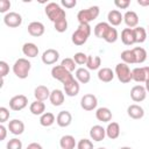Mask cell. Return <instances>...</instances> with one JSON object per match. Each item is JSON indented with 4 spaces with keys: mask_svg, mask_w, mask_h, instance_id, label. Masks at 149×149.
Instances as JSON below:
<instances>
[{
    "mask_svg": "<svg viewBox=\"0 0 149 149\" xmlns=\"http://www.w3.org/2000/svg\"><path fill=\"white\" fill-rule=\"evenodd\" d=\"M91 35V27L88 23H80L76 31L72 34V43L76 45H83Z\"/></svg>",
    "mask_w": 149,
    "mask_h": 149,
    "instance_id": "1",
    "label": "cell"
},
{
    "mask_svg": "<svg viewBox=\"0 0 149 149\" xmlns=\"http://www.w3.org/2000/svg\"><path fill=\"white\" fill-rule=\"evenodd\" d=\"M45 14L48 16V19L50 21H52L54 23L62 20V19H66V13L65 10L56 2H49L45 6Z\"/></svg>",
    "mask_w": 149,
    "mask_h": 149,
    "instance_id": "2",
    "label": "cell"
},
{
    "mask_svg": "<svg viewBox=\"0 0 149 149\" xmlns=\"http://www.w3.org/2000/svg\"><path fill=\"white\" fill-rule=\"evenodd\" d=\"M30 69H31V64L26 58H19L17 61H15L13 65V72L20 79H26L29 74Z\"/></svg>",
    "mask_w": 149,
    "mask_h": 149,
    "instance_id": "3",
    "label": "cell"
},
{
    "mask_svg": "<svg viewBox=\"0 0 149 149\" xmlns=\"http://www.w3.org/2000/svg\"><path fill=\"white\" fill-rule=\"evenodd\" d=\"M99 13H100V9L98 6H92V7H88L86 9L79 10L77 14V19H78L79 24L80 23H90L91 21L95 20L99 16Z\"/></svg>",
    "mask_w": 149,
    "mask_h": 149,
    "instance_id": "4",
    "label": "cell"
},
{
    "mask_svg": "<svg viewBox=\"0 0 149 149\" xmlns=\"http://www.w3.org/2000/svg\"><path fill=\"white\" fill-rule=\"evenodd\" d=\"M51 76H52V78L59 80L63 85H65V84H68L74 79L72 73L70 71H68L65 68H63L62 65H55L51 69Z\"/></svg>",
    "mask_w": 149,
    "mask_h": 149,
    "instance_id": "5",
    "label": "cell"
},
{
    "mask_svg": "<svg viewBox=\"0 0 149 149\" xmlns=\"http://www.w3.org/2000/svg\"><path fill=\"white\" fill-rule=\"evenodd\" d=\"M115 74L118 77V79L123 83V84H127L129 83L130 80H133V74H132V71L128 66V64L126 63H119L116 64L115 66Z\"/></svg>",
    "mask_w": 149,
    "mask_h": 149,
    "instance_id": "6",
    "label": "cell"
},
{
    "mask_svg": "<svg viewBox=\"0 0 149 149\" xmlns=\"http://www.w3.org/2000/svg\"><path fill=\"white\" fill-rule=\"evenodd\" d=\"M27 105H28V98L23 94L14 95L9 100V108L13 111H21V109L26 108Z\"/></svg>",
    "mask_w": 149,
    "mask_h": 149,
    "instance_id": "7",
    "label": "cell"
},
{
    "mask_svg": "<svg viewBox=\"0 0 149 149\" xmlns=\"http://www.w3.org/2000/svg\"><path fill=\"white\" fill-rule=\"evenodd\" d=\"M98 105V99L94 94L92 93H87L85 95H83V98L80 99V106L84 111H93Z\"/></svg>",
    "mask_w": 149,
    "mask_h": 149,
    "instance_id": "8",
    "label": "cell"
},
{
    "mask_svg": "<svg viewBox=\"0 0 149 149\" xmlns=\"http://www.w3.org/2000/svg\"><path fill=\"white\" fill-rule=\"evenodd\" d=\"M3 22L9 28H16L22 23V16L16 12H9L3 16Z\"/></svg>",
    "mask_w": 149,
    "mask_h": 149,
    "instance_id": "9",
    "label": "cell"
},
{
    "mask_svg": "<svg viewBox=\"0 0 149 149\" xmlns=\"http://www.w3.org/2000/svg\"><path fill=\"white\" fill-rule=\"evenodd\" d=\"M133 80L137 83H146L149 80V66H142V68H135L132 71Z\"/></svg>",
    "mask_w": 149,
    "mask_h": 149,
    "instance_id": "10",
    "label": "cell"
},
{
    "mask_svg": "<svg viewBox=\"0 0 149 149\" xmlns=\"http://www.w3.org/2000/svg\"><path fill=\"white\" fill-rule=\"evenodd\" d=\"M147 97V90L144 86L142 85H135L132 87L130 90V98L135 101V102H141L146 99Z\"/></svg>",
    "mask_w": 149,
    "mask_h": 149,
    "instance_id": "11",
    "label": "cell"
},
{
    "mask_svg": "<svg viewBox=\"0 0 149 149\" xmlns=\"http://www.w3.org/2000/svg\"><path fill=\"white\" fill-rule=\"evenodd\" d=\"M59 58V52L56 49H47L42 54V62L45 65H51L55 64Z\"/></svg>",
    "mask_w": 149,
    "mask_h": 149,
    "instance_id": "12",
    "label": "cell"
},
{
    "mask_svg": "<svg viewBox=\"0 0 149 149\" xmlns=\"http://www.w3.org/2000/svg\"><path fill=\"white\" fill-rule=\"evenodd\" d=\"M44 24L42 22H38V21H34V22H30L28 24V33L34 36V37H40L44 34Z\"/></svg>",
    "mask_w": 149,
    "mask_h": 149,
    "instance_id": "13",
    "label": "cell"
},
{
    "mask_svg": "<svg viewBox=\"0 0 149 149\" xmlns=\"http://www.w3.org/2000/svg\"><path fill=\"white\" fill-rule=\"evenodd\" d=\"M56 122L59 127H68L72 122V115L69 111H61L56 116Z\"/></svg>",
    "mask_w": 149,
    "mask_h": 149,
    "instance_id": "14",
    "label": "cell"
},
{
    "mask_svg": "<svg viewBox=\"0 0 149 149\" xmlns=\"http://www.w3.org/2000/svg\"><path fill=\"white\" fill-rule=\"evenodd\" d=\"M90 136L93 141L95 142H100L105 139L106 136V129L102 127V126H99V125H95L93 126L91 129H90Z\"/></svg>",
    "mask_w": 149,
    "mask_h": 149,
    "instance_id": "15",
    "label": "cell"
},
{
    "mask_svg": "<svg viewBox=\"0 0 149 149\" xmlns=\"http://www.w3.org/2000/svg\"><path fill=\"white\" fill-rule=\"evenodd\" d=\"M123 21H125V23L127 24L128 28L134 29V28H136L137 24H139V16H137V14H136L135 12L128 10V12H126L125 15H123Z\"/></svg>",
    "mask_w": 149,
    "mask_h": 149,
    "instance_id": "16",
    "label": "cell"
},
{
    "mask_svg": "<svg viewBox=\"0 0 149 149\" xmlns=\"http://www.w3.org/2000/svg\"><path fill=\"white\" fill-rule=\"evenodd\" d=\"M63 86H64L65 94L69 95V97H76L79 93V90H80L79 81L77 79H73V80H71L70 83H68V84H65Z\"/></svg>",
    "mask_w": 149,
    "mask_h": 149,
    "instance_id": "17",
    "label": "cell"
},
{
    "mask_svg": "<svg viewBox=\"0 0 149 149\" xmlns=\"http://www.w3.org/2000/svg\"><path fill=\"white\" fill-rule=\"evenodd\" d=\"M8 129L14 135H21L24 132V123L19 119H13L8 123Z\"/></svg>",
    "mask_w": 149,
    "mask_h": 149,
    "instance_id": "18",
    "label": "cell"
},
{
    "mask_svg": "<svg viewBox=\"0 0 149 149\" xmlns=\"http://www.w3.org/2000/svg\"><path fill=\"white\" fill-rule=\"evenodd\" d=\"M50 93H51V92L49 91V88H48L47 86H44V85H38V86L35 88V91H34V97H35V99L38 100V101H45L47 99H49Z\"/></svg>",
    "mask_w": 149,
    "mask_h": 149,
    "instance_id": "19",
    "label": "cell"
},
{
    "mask_svg": "<svg viewBox=\"0 0 149 149\" xmlns=\"http://www.w3.org/2000/svg\"><path fill=\"white\" fill-rule=\"evenodd\" d=\"M127 114H128L129 118L135 119V120H139V119L143 118L144 111H143V108H142L140 105L133 104V105L128 106V108H127Z\"/></svg>",
    "mask_w": 149,
    "mask_h": 149,
    "instance_id": "20",
    "label": "cell"
},
{
    "mask_svg": "<svg viewBox=\"0 0 149 149\" xmlns=\"http://www.w3.org/2000/svg\"><path fill=\"white\" fill-rule=\"evenodd\" d=\"M121 41L123 42V44L126 45H133L134 43H136L135 41V35H134V30L130 28H125L121 31Z\"/></svg>",
    "mask_w": 149,
    "mask_h": 149,
    "instance_id": "21",
    "label": "cell"
},
{
    "mask_svg": "<svg viewBox=\"0 0 149 149\" xmlns=\"http://www.w3.org/2000/svg\"><path fill=\"white\" fill-rule=\"evenodd\" d=\"M22 52L24 56L27 57H30V58H34L38 55V48L35 43H31V42H28V43H24L23 47H22Z\"/></svg>",
    "mask_w": 149,
    "mask_h": 149,
    "instance_id": "22",
    "label": "cell"
},
{
    "mask_svg": "<svg viewBox=\"0 0 149 149\" xmlns=\"http://www.w3.org/2000/svg\"><path fill=\"white\" fill-rule=\"evenodd\" d=\"M49 100H50L51 105H54V106H61L64 102V93H63V91H61L58 88L51 91L50 97H49Z\"/></svg>",
    "mask_w": 149,
    "mask_h": 149,
    "instance_id": "23",
    "label": "cell"
},
{
    "mask_svg": "<svg viewBox=\"0 0 149 149\" xmlns=\"http://www.w3.org/2000/svg\"><path fill=\"white\" fill-rule=\"evenodd\" d=\"M120 135V126L118 122H109L106 128V136L111 140L118 139Z\"/></svg>",
    "mask_w": 149,
    "mask_h": 149,
    "instance_id": "24",
    "label": "cell"
},
{
    "mask_svg": "<svg viewBox=\"0 0 149 149\" xmlns=\"http://www.w3.org/2000/svg\"><path fill=\"white\" fill-rule=\"evenodd\" d=\"M107 20H108L109 24H112V26H119L123 21V15L118 9H113V10L108 12Z\"/></svg>",
    "mask_w": 149,
    "mask_h": 149,
    "instance_id": "25",
    "label": "cell"
},
{
    "mask_svg": "<svg viewBox=\"0 0 149 149\" xmlns=\"http://www.w3.org/2000/svg\"><path fill=\"white\" fill-rule=\"evenodd\" d=\"M95 118L102 122H109L112 120V112L107 107H100L95 112Z\"/></svg>",
    "mask_w": 149,
    "mask_h": 149,
    "instance_id": "26",
    "label": "cell"
},
{
    "mask_svg": "<svg viewBox=\"0 0 149 149\" xmlns=\"http://www.w3.org/2000/svg\"><path fill=\"white\" fill-rule=\"evenodd\" d=\"M98 78L102 83H109L114 78V72L109 68H102L98 71Z\"/></svg>",
    "mask_w": 149,
    "mask_h": 149,
    "instance_id": "27",
    "label": "cell"
},
{
    "mask_svg": "<svg viewBox=\"0 0 149 149\" xmlns=\"http://www.w3.org/2000/svg\"><path fill=\"white\" fill-rule=\"evenodd\" d=\"M59 146L62 149H74L76 140L72 135H64L59 140Z\"/></svg>",
    "mask_w": 149,
    "mask_h": 149,
    "instance_id": "28",
    "label": "cell"
},
{
    "mask_svg": "<svg viewBox=\"0 0 149 149\" xmlns=\"http://www.w3.org/2000/svg\"><path fill=\"white\" fill-rule=\"evenodd\" d=\"M74 74H76V79H77L79 83H81V84H87V83L90 81V79H91V74H90L88 70H86V69H84V68L77 69Z\"/></svg>",
    "mask_w": 149,
    "mask_h": 149,
    "instance_id": "29",
    "label": "cell"
},
{
    "mask_svg": "<svg viewBox=\"0 0 149 149\" xmlns=\"http://www.w3.org/2000/svg\"><path fill=\"white\" fill-rule=\"evenodd\" d=\"M29 109H30V113L34 114V115H42L43 113H45V105L43 101H38V100H35L30 104L29 106Z\"/></svg>",
    "mask_w": 149,
    "mask_h": 149,
    "instance_id": "30",
    "label": "cell"
},
{
    "mask_svg": "<svg viewBox=\"0 0 149 149\" xmlns=\"http://www.w3.org/2000/svg\"><path fill=\"white\" fill-rule=\"evenodd\" d=\"M55 121H56V118L51 112H45L40 116V123L43 127H50Z\"/></svg>",
    "mask_w": 149,
    "mask_h": 149,
    "instance_id": "31",
    "label": "cell"
},
{
    "mask_svg": "<svg viewBox=\"0 0 149 149\" xmlns=\"http://www.w3.org/2000/svg\"><path fill=\"white\" fill-rule=\"evenodd\" d=\"M109 27H111V24L107 22H99L94 27V35L99 38H104V36L107 33V30L109 29Z\"/></svg>",
    "mask_w": 149,
    "mask_h": 149,
    "instance_id": "32",
    "label": "cell"
},
{
    "mask_svg": "<svg viewBox=\"0 0 149 149\" xmlns=\"http://www.w3.org/2000/svg\"><path fill=\"white\" fill-rule=\"evenodd\" d=\"M132 50L134 52L135 61H136L137 64H141V63L146 62V59H147V51H146V49H143L142 47H136V48H134Z\"/></svg>",
    "mask_w": 149,
    "mask_h": 149,
    "instance_id": "33",
    "label": "cell"
},
{
    "mask_svg": "<svg viewBox=\"0 0 149 149\" xmlns=\"http://www.w3.org/2000/svg\"><path fill=\"white\" fill-rule=\"evenodd\" d=\"M101 65V58L99 56H87L86 66L88 70H98Z\"/></svg>",
    "mask_w": 149,
    "mask_h": 149,
    "instance_id": "34",
    "label": "cell"
},
{
    "mask_svg": "<svg viewBox=\"0 0 149 149\" xmlns=\"http://www.w3.org/2000/svg\"><path fill=\"white\" fill-rule=\"evenodd\" d=\"M133 30H134L136 43H143L146 41V38H147V31H146V29L143 27H136Z\"/></svg>",
    "mask_w": 149,
    "mask_h": 149,
    "instance_id": "35",
    "label": "cell"
},
{
    "mask_svg": "<svg viewBox=\"0 0 149 149\" xmlns=\"http://www.w3.org/2000/svg\"><path fill=\"white\" fill-rule=\"evenodd\" d=\"M104 40L107 43H114V42H116V40H118V30L111 26L109 29L107 30V33L105 34Z\"/></svg>",
    "mask_w": 149,
    "mask_h": 149,
    "instance_id": "36",
    "label": "cell"
},
{
    "mask_svg": "<svg viewBox=\"0 0 149 149\" xmlns=\"http://www.w3.org/2000/svg\"><path fill=\"white\" fill-rule=\"evenodd\" d=\"M121 59L126 64H134V63H136L133 50H125V51H122L121 52Z\"/></svg>",
    "mask_w": 149,
    "mask_h": 149,
    "instance_id": "37",
    "label": "cell"
},
{
    "mask_svg": "<svg viewBox=\"0 0 149 149\" xmlns=\"http://www.w3.org/2000/svg\"><path fill=\"white\" fill-rule=\"evenodd\" d=\"M61 65L63 68H65L68 71H70V72L74 71V69H76V62L73 61V58H64L62 61Z\"/></svg>",
    "mask_w": 149,
    "mask_h": 149,
    "instance_id": "38",
    "label": "cell"
},
{
    "mask_svg": "<svg viewBox=\"0 0 149 149\" xmlns=\"http://www.w3.org/2000/svg\"><path fill=\"white\" fill-rule=\"evenodd\" d=\"M54 28L58 33H64L68 29V21H66V19H62V20L55 22L54 23Z\"/></svg>",
    "mask_w": 149,
    "mask_h": 149,
    "instance_id": "39",
    "label": "cell"
},
{
    "mask_svg": "<svg viewBox=\"0 0 149 149\" xmlns=\"http://www.w3.org/2000/svg\"><path fill=\"white\" fill-rule=\"evenodd\" d=\"M73 61L76 62V64L84 65L87 62V55L84 54V52H76L74 56H73Z\"/></svg>",
    "mask_w": 149,
    "mask_h": 149,
    "instance_id": "40",
    "label": "cell"
},
{
    "mask_svg": "<svg viewBox=\"0 0 149 149\" xmlns=\"http://www.w3.org/2000/svg\"><path fill=\"white\" fill-rule=\"evenodd\" d=\"M6 147H7V149H22V142H21V140L14 137L7 142Z\"/></svg>",
    "mask_w": 149,
    "mask_h": 149,
    "instance_id": "41",
    "label": "cell"
},
{
    "mask_svg": "<svg viewBox=\"0 0 149 149\" xmlns=\"http://www.w3.org/2000/svg\"><path fill=\"white\" fill-rule=\"evenodd\" d=\"M77 148L78 149H93V143L88 139H81L77 143Z\"/></svg>",
    "mask_w": 149,
    "mask_h": 149,
    "instance_id": "42",
    "label": "cell"
},
{
    "mask_svg": "<svg viewBox=\"0 0 149 149\" xmlns=\"http://www.w3.org/2000/svg\"><path fill=\"white\" fill-rule=\"evenodd\" d=\"M9 72V65L5 61H0V74L1 78H5Z\"/></svg>",
    "mask_w": 149,
    "mask_h": 149,
    "instance_id": "43",
    "label": "cell"
},
{
    "mask_svg": "<svg viewBox=\"0 0 149 149\" xmlns=\"http://www.w3.org/2000/svg\"><path fill=\"white\" fill-rule=\"evenodd\" d=\"M9 119V111L6 107H0V122L3 123Z\"/></svg>",
    "mask_w": 149,
    "mask_h": 149,
    "instance_id": "44",
    "label": "cell"
},
{
    "mask_svg": "<svg viewBox=\"0 0 149 149\" xmlns=\"http://www.w3.org/2000/svg\"><path fill=\"white\" fill-rule=\"evenodd\" d=\"M114 5L118 8H120V9H126L130 5V1L129 0H115L114 1Z\"/></svg>",
    "mask_w": 149,
    "mask_h": 149,
    "instance_id": "45",
    "label": "cell"
},
{
    "mask_svg": "<svg viewBox=\"0 0 149 149\" xmlns=\"http://www.w3.org/2000/svg\"><path fill=\"white\" fill-rule=\"evenodd\" d=\"M10 8V1L8 0H0V12L6 13Z\"/></svg>",
    "mask_w": 149,
    "mask_h": 149,
    "instance_id": "46",
    "label": "cell"
},
{
    "mask_svg": "<svg viewBox=\"0 0 149 149\" xmlns=\"http://www.w3.org/2000/svg\"><path fill=\"white\" fill-rule=\"evenodd\" d=\"M61 3H62V6H64L65 8H73V7L77 5V1H76V0H62Z\"/></svg>",
    "mask_w": 149,
    "mask_h": 149,
    "instance_id": "47",
    "label": "cell"
},
{
    "mask_svg": "<svg viewBox=\"0 0 149 149\" xmlns=\"http://www.w3.org/2000/svg\"><path fill=\"white\" fill-rule=\"evenodd\" d=\"M7 135V128L3 125H0V141H3Z\"/></svg>",
    "mask_w": 149,
    "mask_h": 149,
    "instance_id": "48",
    "label": "cell"
},
{
    "mask_svg": "<svg viewBox=\"0 0 149 149\" xmlns=\"http://www.w3.org/2000/svg\"><path fill=\"white\" fill-rule=\"evenodd\" d=\"M26 149H43V148H42V146H41L40 143H36V142H33V143H30V144H28V147H27Z\"/></svg>",
    "mask_w": 149,
    "mask_h": 149,
    "instance_id": "49",
    "label": "cell"
},
{
    "mask_svg": "<svg viewBox=\"0 0 149 149\" xmlns=\"http://www.w3.org/2000/svg\"><path fill=\"white\" fill-rule=\"evenodd\" d=\"M137 3L140 6H149V0H137Z\"/></svg>",
    "mask_w": 149,
    "mask_h": 149,
    "instance_id": "50",
    "label": "cell"
},
{
    "mask_svg": "<svg viewBox=\"0 0 149 149\" xmlns=\"http://www.w3.org/2000/svg\"><path fill=\"white\" fill-rule=\"evenodd\" d=\"M144 87H146L147 92H149V80H148V81H146V86H144Z\"/></svg>",
    "mask_w": 149,
    "mask_h": 149,
    "instance_id": "51",
    "label": "cell"
},
{
    "mask_svg": "<svg viewBox=\"0 0 149 149\" xmlns=\"http://www.w3.org/2000/svg\"><path fill=\"white\" fill-rule=\"evenodd\" d=\"M120 149H133V148H130V147H121Z\"/></svg>",
    "mask_w": 149,
    "mask_h": 149,
    "instance_id": "52",
    "label": "cell"
},
{
    "mask_svg": "<svg viewBox=\"0 0 149 149\" xmlns=\"http://www.w3.org/2000/svg\"><path fill=\"white\" fill-rule=\"evenodd\" d=\"M98 149H106V148H104V147H100V148H98Z\"/></svg>",
    "mask_w": 149,
    "mask_h": 149,
    "instance_id": "53",
    "label": "cell"
},
{
    "mask_svg": "<svg viewBox=\"0 0 149 149\" xmlns=\"http://www.w3.org/2000/svg\"><path fill=\"white\" fill-rule=\"evenodd\" d=\"M148 28H149V27H148Z\"/></svg>",
    "mask_w": 149,
    "mask_h": 149,
    "instance_id": "54",
    "label": "cell"
}]
</instances>
